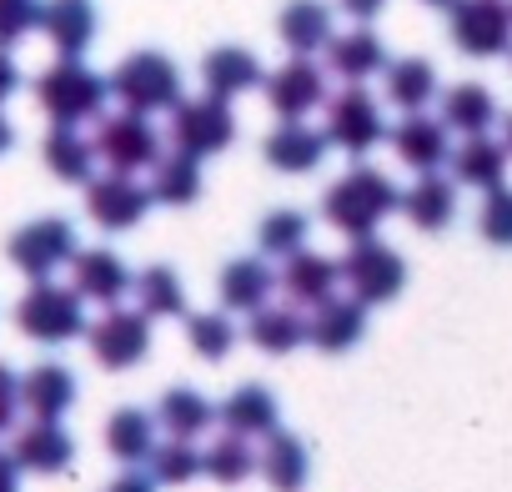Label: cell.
Segmentation results:
<instances>
[{
  "label": "cell",
  "mask_w": 512,
  "mask_h": 492,
  "mask_svg": "<svg viewBox=\"0 0 512 492\" xmlns=\"http://www.w3.org/2000/svg\"><path fill=\"white\" fill-rule=\"evenodd\" d=\"M397 201H402V191L392 186L387 171H377V166H352L342 181L327 186L322 216H327L332 231H342V236L357 241V236H377V226L397 211Z\"/></svg>",
  "instance_id": "cell-1"
},
{
  "label": "cell",
  "mask_w": 512,
  "mask_h": 492,
  "mask_svg": "<svg viewBox=\"0 0 512 492\" xmlns=\"http://www.w3.org/2000/svg\"><path fill=\"white\" fill-rule=\"evenodd\" d=\"M106 76H96L81 56H61L51 71L36 76V106L51 116V126H81L106 111Z\"/></svg>",
  "instance_id": "cell-2"
},
{
  "label": "cell",
  "mask_w": 512,
  "mask_h": 492,
  "mask_svg": "<svg viewBox=\"0 0 512 492\" xmlns=\"http://www.w3.org/2000/svg\"><path fill=\"white\" fill-rule=\"evenodd\" d=\"M111 96L121 101V111L136 116H161L181 101V66L161 51H131L116 71H111Z\"/></svg>",
  "instance_id": "cell-3"
},
{
  "label": "cell",
  "mask_w": 512,
  "mask_h": 492,
  "mask_svg": "<svg viewBox=\"0 0 512 492\" xmlns=\"http://www.w3.org/2000/svg\"><path fill=\"white\" fill-rule=\"evenodd\" d=\"M16 327L41 347H61V342H76L86 332V307H81L76 287H56L51 277H41L16 302Z\"/></svg>",
  "instance_id": "cell-4"
},
{
  "label": "cell",
  "mask_w": 512,
  "mask_h": 492,
  "mask_svg": "<svg viewBox=\"0 0 512 492\" xmlns=\"http://www.w3.org/2000/svg\"><path fill=\"white\" fill-rule=\"evenodd\" d=\"M342 282L352 287V297L362 307H382L407 287V262L397 246H387L377 236H357L352 252L342 257Z\"/></svg>",
  "instance_id": "cell-5"
},
{
  "label": "cell",
  "mask_w": 512,
  "mask_h": 492,
  "mask_svg": "<svg viewBox=\"0 0 512 492\" xmlns=\"http://www.w3.org/2000/svg\"><path fill=\"white\" fill-rule=\"evenodd\" d=\"M236 141V116H231V101L221 96H196V101H176L171 106V146L206 161V156H221L226 146Z\"/></svg>",
  "instance_id": "cell-6"
},
{
  "label": "cell",
  "mask_w": 512,
  "mask_h": 492,
  "mask_svg": "<svg viewBox=\"0 0 512 492\" xmlns=\"http://www.w3.org/2000/svg\"><path fill=\"white\" fill-rule=\"evenodd\" d=\"M452 46L462 56L492 61L512 51V0H452Z\"/></svg>",
  "instance_id": "cell-7"
},
{
  "label": "cell",
  "mask_w": 512,
  "mask_h": 492,
  "mask_svg": "<svg viewBox=\"0 0 512 492\" xmlns=\"http://www.w3.org/2000/svg\"><path fill=\"white\" fill-rule=\"evenodd\" d=\"M382 141H387V121H382L377 96H367L362 86L327 96V146H337L347 156H367Z\"/></svg>",
  "instance_id": "cell-8"
},
{
  "label": "cell",
  "mask_w": 512,
  "mask_h": 492,
  "mask_svg": "<svg viewBox=\"0 0 512 492\" xmlns=\"http://www.w3.org/2000/svg\"><path fill=\"white\" fill-rule=\"evenodd\" d=\"M96 121H101V126H96L91 146H96V161H106L111 171L136 176V171H146V166L161 156V136H156L151 116L116 111V116H96Z\"/></svg>",
  "instance_id": "cell-9"
},
{
  "label": "cell",
  "mask_w": 512,
  "mask_h": 492,
  "mask_svg": "<svg viewBox=\"0 0 512 492\" xmlns=\"http://www.w3.org/2000/svg\"><path fill=\"white\" fill-rule=\"evenodd\" d=\"M6 257L16 272H26L31 282L61 272L71 257H76V226L66 216H41L31 226H21L11 241H6Z\"/></svg>",
  "instance_id": "cell-10"
},
{
  "label": "cell",
  "mask_w": 512,
  "mask_h": 492,
  "mask_svg": "<svg viewBox=\"0 0 512 492\" xmlns=\"http://www.w3.org/2000/svg\"><path fill=\"white\" fill-rule=\"evenodd\" d=\"M86 337H91V352H96V362L106 372H131L151 352V317L116 302L96 327H86Z\"/></svg>",
  "instance_id": "cell-11"
},
{
  "label": "cell",
  "mask_w": 512,
  "mask_h": 492,
  "mask_svg": "<svg viewBox=\"0 0 512 492\" xmlns=\"http://www.w3.org/2000/svg\"><path fill=\"white\" fill-rule=\"evenodd\" d=\"M151 211V191L126 176V171H106V176H91L86 181V216L101 226V231H136Z\"/></svg>",
  "instance_id": "cell-12"
},
{
  "label": "cell",
  "mask_w": 512,
  "mask_h": 492,
  "mask_svg": "<svg viewBox=\"0 0 512 492\" xmlns=\"http://www.w3.org/2000/svg\"><path fill=\"white\" fill-rule=\"evenodd\" d=\"M262 91L282 121H307L317 106H327V71L312 56H292L287 66L262 76Z\"/></svg>",
  "instance_id": "cell-13"
},
{
  "label": "cell",
  "mask_w": 512,
  "mask_h": 492,
  "mask_svg": "<svg viewBox=\"0 0 512 492\" xmlns=\"http://www.w3.org/2000/svg\"><path fill=\"white\" fill-rule=\"evenodd\" d=\"M66 267H71L76 297H81V302H101V307H116V302L131 292V282H136L111 246H91V252H81V246H76V257H71Z\"/></svg>",
  "instance_id": "cell-14"
},
{
  "label": "cell",
  "mask_w": 512,
  "mask_h": 492,
  "mask_svg": "<svg viewBox=\"0 0 512 492\" xmlns=\"http://www.w3.org/2000/svg\"><path fill=\"white\" fill-rule=\"evenodd\" d=\"M367 337V307L357 302V297H322L317 302V312L307 317V342L317 347V352H327V357H342V352H352L357 342Z\"/></svg>",
  "instance_id": "cell-15"
},
{
  "label": "cell",
  "mask_w": 512,
  "mask_h": 492,
  "mask_svg": "<svg viewBox=\"0 0 512 492\" xmlns=\"http://www.w3.org/2000/svg\"><path fill=\"white\" fill-rule=\"evenodd\" d=\"M387 141H392L397 161L412 171H437L452 156V131L442 126V116H427V111H407L397 121V131H387Z\"/></svg>",
  "instance_id": "cell-16"
},
{
  "label": "cell",
  "mask_w": 512,
  "mask_h": 492,
  "mask_svg": "<svg viewBox=\"0 0 512 492\" xmlns=\"http://www.w3.org/2000/svg\"><path fill=\"white\" fill-rule=\"evenodd\" d=\"M11 457H16V467H21V472L56 477V472H66V467H71V457H76V437H71L61 422H51V417H31V427H21V432H16Z\"/></svg>",
  "instance_id": "cell-17"
},
{
  "label": "cell",
  "mask_w": 512,
  "mask_h": 492,
  "mask_svg": "<svg viewBox=\"0 0 512 492\" xmlns=\"http://www.w3.org/2000/svg\"><path fill=\"white\" fill-rule=\"evenodd\" d=\"M322 51H327V71L342 76L347 86H362L367 76H382V66H387V46L372 26H352L342 36L332 31V41Z\"/></svg>",
  "instance_id": "cell-18"
},
{
  "label": "cell",
  "mask_w": 512,
  "mask_h": 492,
  "mask_svg": "<svg viewBox=\"0 0 512 492\" xmlns=\"http://www.w3.org/2000/svg\"><path fill=\"white\" fill-rule=\"evenodd\" d=\"M327 131H317V126H307V121H282L267 141H262V156H267V166H277V171H287V176H307V171H317L322 161H327Z\"/></svg>",
  "instance_id": "cell-19"
},
{
  "label": "cell",
  "mask_w": 512,
  "mask_h": 492,
  "mask_svg": "<svg viewBox=\"0 0 512 492\" xmlns=\"http://www.w3.org/2000/svg\"><path fill=\"white\" fill-rule=\"evenodd\" d=\"M452 181L457 186H472V191H492L507 181V166H512V151L507 141H492L487 131L467 136L462 146H452Z\"/></svg>",
  "instance_id": "cell-20"
},
{
  "label": "cell",
  "mask_w": 512,
  "mask_h": 492,
  "mask_svg": "<svg viewBox=\"0 0 512 492\" xmlns=\"http://www.w3.org/2000/svg\"><path fill=\"white\" fill-rule=\"evenodd\" d=\"M216 422L226 427V432H236V437H267V432H277L282 427V407H277V397L262 387V382H246V387H236L221 407H216Z\"/></svg>",
  "instance_id": "cell-21"
},
{
  "label": "cell",
  "mask_w": 512,
  "mask_h": 492,
  "mask_svg": "<svg viewBox=\"0 0 512 492\" xmlns=\"http://www.w3.org/2000/svg\"><path fill=\"white\" fill-rule=\"evenodd\" d=\"M262 76H267L262 61H256L246 46H216L201 61V86H206V96H221V101H236V96L256 91Z\"/></svg>",
  "instance_id": "cell-22"
},
{
  "label": "cell",
  "mask_w": 512,
  "mask_h": 492,
  "mask_svg": "<svg viewBox=\"0 0 512 492\" xmlns=\"http://www.w3.org/2000/svg\"><path fill=\"white\" fill-rule=\"evenodd\" d=\"M76 372L71 367H61V362H36L26 377H21V407L31 412V417H51V422H61L71 407H76Z\"/></svg>",
  "instance_id": "cell-23"
},
{
  "label": "cell",
  "mask_w": 512,
  "mask_h": 492,
  "mask_svg": "<svg viewBox=\"0 0 512 492\" xmlns=\"http://www.w3.org/2000/svg\"><path fill=\"white\" fill-rule=\"evenodd\" d=\"M41 31L56 56H86L96 41V6L91 0H41Z\"/></svg>",
  "instance_id": "cell-24"
},
{
  "label": "cell",
  "mask_w": 512,
  "mask_h": 492,
  "mask_svg": "<svg viewBox=\"0 0 512 492\" xmlns=\"http://www.w3.org/2000/svg\"><path fill=\"white\" fill-rule=\"evenodd\" d=\"M342 282V262L322 257V252H307V246H297L292 257H282V292L302 307H317L322 297H332Z\"/></svg>",
  "instance_id": "cell-25"
},
{
  "label": "cell",
  "mask_w": 512,
  "mask_h": 492,
  "mask_svg": "<svg viewBox=\"0 0 512 492\" xmlns=\"http://www.w3.org/2000/svg\"><path fill=\"white\" fill-rule=\"evenodd\" d=\"M272 287H277V272L267 267V257H236L221 267V307L226 312H256V307H267L272 302Z\"/></svg>",
  "instance_id": "cell-26"
},
{
  "label": "cell",
  "mask_w": 512,
  "mask_h": 492,
  "mask_svg": "<svg viewBox=\"0 0 512 492\" xmlns=\"http://www.w3.org/2000/svg\"><path fill=\"white\" fill-rule=\"evenodd\" d=\"M397 206L407 211V221L417 231H442L457 216V181H447L437 171H417V186H407Z\"/></svg>",
  "instance_id": "cell-27"
},
{
  "label": "cell",
  "mask_w": 512,
  "mask_h": 492,
  "mask_svg": "<svg viewBox=\"0 0 512 492\" xmlns=\"http://www.w3.org/2000/svg\"><path fill=\"white\" fill-rule=\"evenodd\" d=\"M277 36L292 56H317L332 41V6L327 0H287L277 16Z\"/></svg>",
  "instance_id": "cell-28"
},
{
  "label": "cell",
  "mask_w": 512,
  "mask_h": 492,
  "mask_svg": "<svg viewBox=\"0 0 512 492\" xmlns=\"http://www.w3.org/2000/svg\"><path fill=\"white\" fill-rule=\"evenodd\" d=\"M256 467H262L272 492H302L307 477H312V452H307V442L297 432L277 427V432H267V452L256 457Z\"/></svg>",
  "instance_id": "cell-29"
},
{
  "label": "cell",
  "mask_w": 512,
  "mask_h": 492,
  "mask_svg": "<svg viewBox=\"0 0 512 492\" xmlns=\"http://www.w3.org/2000/svg\"><path fill=\"white\" fill-rule=\"evenodd\" d=\"M146 171H151L146 191L156 206H191L201 196V161L186 151H161Z\"/></svg>",
  "instance_id": "cell-30"
},
{
  "label": "cell",
  "mask_w": 512,
  "mask_h": 492,
  "mask_svg": "<svg viewBox=\"0 0 512 492\" xmlns=\"http://www.w3.org/2000/svg\"><path fill=\"white\" fill-rule=\"evenodd\" d=\"M41 161H46V171L56 176V181H91V171H96V146L76 131V126H51L46 131V141H41Z\"/></svg>",
  "instance_id": "cell-31"
},
{
  "label": "cell",
  "mask_w": 512,
  "mask_h": 492,
  "mask_svg": "<svg viewBox=\"0 0 512 492\" xmlns=\"http://www.w3.org/2000/svg\"><path fill=\"white\" fill-rule=\"evenodd\" d=\"M387 76V101L407 116V111H427L437 101V66L422 61V56H407V61H387L382 66Z\"/></svg>",
  "instance_id": "cell-32"
},
{
  "label": "cell",
  "mask_w": 512,
  "mask_h": 492,
  "mask_svg": "<svg viewBox=\"0 0 512 492\" xmlns=\"http://www.w3.org/2000/svg\"><path fill=\"white\" fill-rule=\"evenodd\" d=\"M156 422L166 437H181V442H196L211 422H216V407L196 392V387H166L161 402H156Z\"/></svg>",
  "instance_id": "cell-33"
},
{
  "label": "cell",
  "mask_w": 512,
  "mask_h": 492,
  "mask_svg": "<svg viewBox=\"0 0 512 492\" xmlns=\"http://www.w3.org/2000/svg\"><path fill=\"white\" fill-rule=\"evenodd\" d=\"M251 347L267 352V357H287L307 342V317L297 307H256L251 312V327H246Z\"/></svg>",
  "instance_id": "cell-34"
},
{
  "label": "cell",
  "mask_w": 512,
  "mask_h": 492,
  "mask_svg": "<svg viewBox=\"0 0 512 492\" xmlns=\"http://www.w3.org/2000/svg\"><path fill=\"white\" fill-rule=\"evenodd\" d=\"M497 121V96L482 86V81H457L452 91H442V126L447 131H462V136H477Z\"/></svg>",
  "instance_id": "cell-35"
},
{
  "label": "cell",
  "mask_w": 512,
  "mask_h": 492,
  "mask_svg": "<svg viewBox=\"0 0 512 492\" xmlns=\"http://www.w3.org/2000/svg\"><path fill=\"white\" fill-rule=\"evenodd\" d=\"M151 447H156V417H151V412H141V407L111 412V422H106V452H111L116 462L136 467V462L151 457Z\"/></svg>",
  "instance_id": "cell-36"
},
{
  "label": "cell",
  "mask_w": 512,
  "mask_h": 492,
  "mask_svg": "<svg viewBox=\"0 0 512 492\" xmlns=\"http://www.w3.org/2000/svg\"><path fill=\"white\" fill-rule=\"evenodd\" d=\"M131 287L146 317H186V287L171 267H146Z\"/></svg>",
  "instance_id": "cell-37"
},
{
  "label": "cell",
  "mask_w": 512,
  "mask_h": 492,
  "mask_svg": "<svg viewBox=\"0 0 512 492\" xmlns=\"http://www.w3.org/2000/svg\"><path fill=\"white\" fill-rule=\"evenodd\" d=\"M201 472H206L211 482H221V487H236V482H246V477L256 472V452L246 447V437L226 432V437H216V442L201 452Z\"/></svg>",
  "instance_id": "cell-38"
},
{
  "label": "cell",
  "mask_w": 512,
  "mask_h": 492,
  "mask_svg": "<svg viewBox=\"0 0 512 492\" xmlns=\"http://www.w3.org/2000/svg\"><path fill=\"white\" fill-rule=\"evenodd\" d=\"M307 231H312V221H307V211H292V206H282V211H267L262 216V226H256V241H262V257H292L297 246H307Z\"/></svg>",
  "instance_id": "cell-39"
},
{
  "label": "cell",
  "mask_w": 512,
  "mask_h": 492,
  "mask_svg": "<svg viewBox=\"0 0 512 492\" xmlns=\"http://www.w3.org/2000/svg\"><path fill=\"white\" fill-rule=\"evenodd\" d=\"M146 472H151V482H156V487H181V482H191V477L201 472V452H196V442L171 437V442L151 447Z\"/></svg>",
  "instance_id": "cell-40"
},
{
  "label": "cell",
  "mask_w": 512,
  "mask_h": 492,
  "mask_svg": "<svg viewBox=\"0 0 512 492\" xmlns=\"http://www.w3.org/2000/svg\"><path fill=\"white\" fill-rule=\"evenodd\" d=\"M186 342L201 362H221L236 347V327H231L226 312H191L186 317Z\"/></svg>",
  "instance_id": "cell-41"
},
{
  "label": "cell",
  "mask_w": 512,
  "mask_h": 492,
  "mask_svg": "<svg viewBox=\"0 0 512 492\" xmlns=\"http://www.w3.org/2000/svg\"><path fill=\"white\" fill-rule=\"evenodd\" d=\"M487 201H482V211H477V231H482V241H492V246H512V186L502 181V186H492V191H482Z\"/></svg>",
  "instance_id": "cell-42"
},
{
  "label": "cell",
  "mask_w": 512,
  "mask_h": 492,
  "mask_svg": "<svg viewBox=\"0 0 512 492\" xmlns=\"http://www.w3.org/2000/svg\"><path fill=\"white\" fill-rule=\"evenodd\" d=\"M41 26V0H0V51H11Z\"/></svg>",
  "instance_id": "cell-43"
},
{
  "label": "cell",
  "mask_w": 512,
  "mask_h": 492,
  "mask_svg": "<svg viewBox=\"0 0 512 492\" xmlns=\"http://www.w3.org/2000/svg\"><path fill=\"white\" fill-rule=\"evenodd\" d=\"M16 412H21V377L0 362V432L16 427Z\"/></svg>",
  "instance_id": "cell-44"
},
{
  "label": "cell",
  "mask_w": 512,
  "mask_h": 492,
  "mask_svg": "<svg viewBox=\"0 0 512 492\" xmlns=\"http://www.w3.org/2000/svg\"><path fill=\"white\" fill-rule=\"evenodd\" d=\"M21 91V66L11 61V51H0V106Z\"/></svg>",
  "instance_id": "cell-45"
},
{
  "label": "cell",
  "mask_w": 512,
  "mask_h": 492,
  "mask_svg": "<svg viewBox=\"0 0 512 492\" xmlns=\"http://www.w3.org/2000/svg\"><path fill=\"white\" fill-rule=\"evenodd\" d=\"M337 6H342L357 26H367V21H377V16L387 11V0H337Z\"/></svg>",
  "instance_id": "cell-46"
},
{
  "label": "cell",
  "mask_w": 512,
  "mask_h": 492,
  "mask_svg": "<svg viewBox=\"0 0 512 492\" xmlns=\"http://www.w3.org/2000/svg\"><path fill=\"white\" fill-rule=\"evenodd\" d=\"M0 492H21V467L11 452H0Z\"/></svg>",
  "instance_id": "cell-47"
},
{
  "label": "cell",
  "mask_w": 512,
  "mask_h": 492,
  "mask_svg": "<svg viewBox=\"0 0 512 492\" xmlns=\"http://www.w3.org/2000/svg\"><path fill=\"white\" fill-rule=\"evenodd\" d=\"M106 492H156V482H151V477H141V472H126V477H116Z\"/></svg>",
  "instance_id": "cell-48"
},
{
  "label": "cell",
  "mask_w": 512,
  "mask_h": 492,
  "mask_svg": "<svg viewBox=\"0 0 512 492\" xmlns=\"http://www.w3.org/2000/svg\"><path fill=\"white\" fill-rule=\"evenodd\" d=\"M11 146H16V126H11L6 116H0V156H6Z\"/></svg>",
  "instance_id": "cell-49"
},
{
  "label": "cell",
  "mask_w": 512,
  "mask_h": 492,
  "mask_svg": "<svg viewBox=\"0 0 512 492\" xmlns=\"http://www.w3.org/2000/svg\"><path fill=\"white\" fill-rule=\"evenodd\" d=\"M422 6H432V11H447V6H452V0H422Z\"/></svg>",
  "instance_id": "cell-50"
},
{
  "label": "cell",
  "mask_w": 512,
  "mask_h": 492,
  "mask_svg": "<svg viewBox=\"0 0 512 492\" xmlns=\"http://www.w3.org/2000/svg\"><path fill=\"white\" fill-rule=\"evenodd\" d=\"M502 141H507V151H512V116H507V136H502Z\"/></svg>",
  "instance_id": "cell-51"
}]
</instances>
